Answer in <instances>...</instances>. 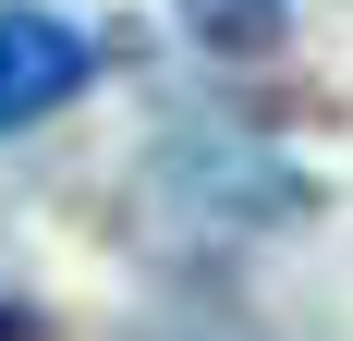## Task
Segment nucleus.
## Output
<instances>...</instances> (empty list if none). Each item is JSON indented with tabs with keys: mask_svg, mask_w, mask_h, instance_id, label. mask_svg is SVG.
Instances as JSON below:
<instances>
[{
	"mask_svg": "<svg viewBox=\"0 0 353 341\" xmlns=\"http://www.w3.org/2000/svg\"><path fill=\"white\" fill-rule=\"evenodd\" d=\"M85 73H98V37L73 25V12H49V0H0V135L73 110Z\"/></svg>",
	"mask_w": 353,
	"mask_h": 341,
	"instance_id": "1",
	"label": "nucleus"
},
{
	"mask_svg": "<svg viewBox=\"0 0 353 341\" xmlns=\"http://www.w3.org/2000/svg\"><path fill=\"white\" fill-rule=\"evenodd\" d=\"M159 195H183L219 232H281V220H305V170L256 159V146H171L159 159Z\"/></svg>",
	"mask_w": 353,
	"mask_h": 341,
	"instance_id": "2",
	"label": "nucleus"
},
{
	"mask_svg": "<svg viewBox=\"0 0 353 341\" xmlns=\"http://www.w3.org/2000/svg\"><path fill=\"white\" fill-rule=\"evenodd\" d=\"M183 37H208V49H268V37L292 25V0H171Z\"/></svg>",
	"mask_w": 353,
	"mask_h": 341,
	"instance_id": "3",
	"label": "nucleus"
}]
</instances>
